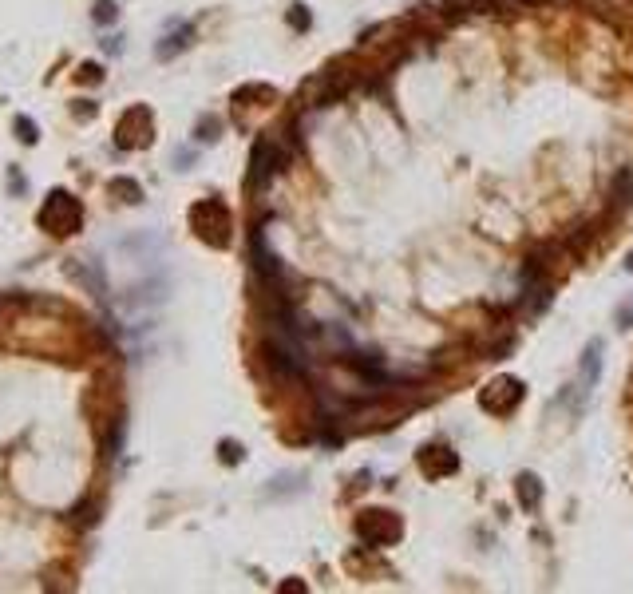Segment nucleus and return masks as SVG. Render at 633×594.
<instances>
[{"label": "nucleus", "instance_id": "4468645a", "mask_svg": "<svg viewBox=\"0 0 633 594\" xmlns=\"http://www.w3.org/2000/svg\"><path fill=\"white\" fill-rule=\"evenodd\" d=\"M594 234H598V230H594V226H570V234L563 238V246H566V254H586V246L594 242Z\"/></svg>", "mask_w": 633, "mask_h": 594}, {"label": "nucleus", "instance_id": "ddd939ff", "mask_svg": "<svg viewBox=\"0 0 633 594\" xmlns=\"http://www.w3.org/2000/svg\"><path fill=\"white\" fill-rule=\"evenodd\" d=\"M190 40H195V28H190V24H183V28L171 32V36H166V40H163L159 48H154V56H159V59H174L178 52H186Z\"/></svg>", "mask_w": 633, "mask_h": 594}, {"label": "nucleus", "instance_id": "423d86ee", "mask_svg": "<svg viewBox=\"0 0 633 594\" xmlns=\"http://www.w3.org/2000/svg\"><path fill=\"white\" fill-rule=\"evenodd\" d=\"M519 404H522V380H515V377H495L491 385L480 388V408L491 416H507Z\"/></svg>", "mask_w": 633, "mask_h": 594}, {"label": "nucleus", "instance_id": "f03ea898", "mask_svg": "<svg viewBox=\"0 0 633 594\" xmlns=\"http://www.w3.org/2000/svg\"><path fill=\"white\" fill-rule=\"evenodd\" d=\"M190 226H195V234L202 238L206 246L222 249L230 242V230H234V218H230V207H226L222 198H202L190 207Z\"/></svg>", "mask_w": 633, "mask_h": 594}, {"label": "nucleus", "instance_id": "a211bd4d", "mask_svg": "<svg viewBox=\"0 0 633 594\" xmlns=\"http://www.w3.org/2000/svg\"><path fill=\"white\" fill-rule=\"evenodd\" d=\"M16 139L20 143H36V123L28 115H16Z\"/></svg>", "mask_w": 633, "mask_h": 594}, {"label": "nucleus", "instance_id": "6e6552de", "mask_svg": "<svg viewBox=\"0 0 633 594\" xmlns=\"http://www.w3.org/2000/svg\"><path fill=\"white\" fill-rule=\"evenodd\" d=\"M285 166V154L278 151V143L273 139H258L254 143V154H249V186H266L273 175H278Z\"/></svg>", "mask_w": 633, "mask_h": 594}, {"label": "nucleus", "instance_id": "9d476101", "mask_svg": "<svg viewBox=\"0 0 633 594\" xmlns=\"http://www.w3.org/2000/svg\"><path fill=\"white\" fill-rule=\"evenodd\" d=\"M629 207H633V166H622L610 178V218H622Z\"/></svg>", "mask_w": 633, "mask_h": 594}, {"label": "nucleus", "instance_id": "dca6fc26", "mask_svg": "<svg viewBox=\"0 0 633 594\" xmlns=\"http://www.w3.org/2000/svg\"><path fill=\"white\" fill-rule=\"evenodd\" d=\"M290 24H293L297 32H309V24H313V16H309V8H305V5H293V8H290Z\"/></svg>", "mask_w": 633, "mask_h": 594}, {"label": "nucleus", "instance_id": "f8f14e48", "mask_svg": "<svg viewBox=\"0 0 633 594\" xmlns=\"http://www.w3.org/2000/svg\"><path fill=\"white\" fill-rule=\"evenodd\" d=\"M515 495H519L522 511H539V504H543V483H539V475H534V472H522L519 480H515Z\"/></svg>", "mask_w": 633, "mask_h": 594}, {"label": "nucleus", "instance_id": "aec40b11", "mask_svg": "<svg viewBox=\"0 0 633 594\" xmlns=\"http://www.w3.org/2000/svg\"><path fill=\"white\" fill-rule=\"evenodd\" d=\"M100 80H103V68H95V64L79 68V83H100Z\"/></svg>", "mask_w": 633, "mask_h": 594}, {"label": "nucleus", "instance_id": "b1692460", "mask_svg": "<svg viewBox=\"0 0 633 594\" xmlns=\"http://www.w3.org/2000/svg\"><path fill=\"white\" fill-rule=\"evenodd\" d=\"M522 5H546V0H522ZM558 5H566V0H558Z\"/></svg>", "mask_w": 633, "mask_h": 594}, {"label": "nucleus", "instance_id": "5701e85b", "mask_svg": "<svg viewBox=\"0 0 633 594\" xmlns=\"http://www.w3.org/2000/svg\"><path fill=\"white\" fill-rule=\"evenodd\" d=\"M76 115H79V119H88V115H91V103H88V100H79V107H76Z\"/></svg>", "mask_w": 633, "mask_h": 594}, {"label": "nucleus", "instance_id": "4be33fe9", "mask_svg": "<svg viewBox=\"0 0 633 594\" xmlns=\"http://www.w3.org/2000/svg\"><path fill=\"white\" fill-rule=\"evenodd\" d=\"M214 131H218V119H202V139H206V143H214V139H218V135H214Z\"/></svg>", "mask_w": 633, "mask_h": 594}, {"label": "nucleus", "instance_id": "2eb2a0df", "mask_svg": "<svg viewBox=\"0 0 633 594\" xmlns=\"http://www.w3.org/2000/svg\"><path fill=\"white\" fill-rule=\"evenodd\" d=\"M111 195H119V202H142V186L135 178H111Z\"/></svg>", "mask_w": 633, "mask_h": 594}, {"label": "nucleus", "instance_id": "f257e3e1", "mask_svg": "<svg viewBox=\"0 0 633 594\" xmlns=\"http://www.w3.org/2000/svg\"><path fill=\"white\" fill-rule=\"evenodd\" d=\"M261 356H266V365L285 380H305L309 377V356H305L301 345H297V333L273 329L269 337L261 341Z\"/></svg>", "mask_w": 633, "mask_h": 594}, {"label": "nucleus", "instance_id": "0eeeda50", "mask_svg": "<svg viewBox=\"0 0 633 594\" xmlns=\"http://www.w3.org/2000/svg\"><path fill=\"white\" fill-rule=\"evenodd\" d=\"M154 135V127H151V111L147 107H131V111L119 119V131H115V143L123 151H139V147H147Z\"/></svg>", "mask_w": 633, "mask_h": 594}, {"label": "nucleus", "instance_id": "20e7f679", "mask_svg": "<svg viewBox=\"0 0 633 594\" xmlns=\"http://www.w3.org/2000/svg\"><path fill=\"white\" fill-rule=\"evenodd\" d=\"M83 226V207L76 195H68V190H52L40 210V230L47 234H76Z\"/></svg>", "mask_w": 633, "mask_h": 594}, {"label": "nucleus", "instance_id": "39448f33", "mask_svg": "<svg viewBox=\"0 0 633 594\" xmlns=\"http://www.w3.org/2000/svg\"><path fill=\"white\" fill-rule=\"evenodd\" d=\"M249 258H254V273L261 281V290L269 293H285V266L278 261V254L266 246V238H261V230H254V238H249Z\"/></svg>", "mask_w": 633, "mask_h": 594}, {"label": "nucleus", "instance_id": "412c9836", "mask_svg": "<svg viewBox=\"0 0 633 594\" xmlns=\"http://www.w3.org/2000/svg\"><path fill=\"white\" fill-rule=\"evenodd\" d=\"M629 325H633V297H629L622 309H617V329H629Z\"/></svg>", "mask_w": 633, "mask_h": 594}, {"label": "nucleus", "instance_id": "7ed1b4c3", "mask_svg": "<svg viewBox=\"0 0 633 594\" xmlns=\"http://www.w3.org/2000/svg\"><path fill=\"white\" fill-rule=\"evenodd\" d=\"M353 531H356V539H361L364 546H392V543H400L404 539V523L396 511H385V507H364V511H356V519H353Z\"/></svg>", "mask_w": 633, "mask_h": 594}, {"label": "nucleus", "instance_id": "393cba45", "mask_svg": "<svg viewBox=\"0 0 633 594\" xmlns=\"http://www.w3.org/2000/svg\"><path fill=\"white\" fill-rule=\"evenodd\" d=\"M629 270H633V254H629Z\"/></svg>", "mask_w": 633, "mask_h": 594}, {"label": "nucleus", "instance_id": "f3484780", "mask_svg": "<svg viewBox=\"0 0 633 594\" xmlns=\"http://www.w3.org/2000/svg\"><path fill=\"white\" fill-rule=\"evenodd\" d=\"M218 456H222L226 463H242V444H237V440H222V444H218Z\"/></svg>", "mask_w": 633, "mask_h": 594}, {"label": "nucleus", "instance_id": "1a4fd4ad", "mask_svg": "<svg viewBox=\"0 0 633 594\" xmlns=\"http://www.w3.org/2000/svg\"><path fill=\"white\" fill-rule=\"evenodd\" d=\"M416 463H420V472L427 475V480H444V475H451L459 468V456L444 444H427L416 451Z\"/></svg>", "mask_w": 633, "mask_h": 594}, {"label": "nucleus", "instance_id": "6ab92c4d", "mask_svg": "<svg viewBox=\"0 0 633 594\" xmlns=\"http://www.w3.org/2000/svg\"><path fill=\"white\" fill-rule=\"evenodd\" d=\"M115 16H119V12H115L111 0H100V5H95V20H100V24H111Z\"/></svg>", "mask_w": 633, "mask_h": 594}, {"label": "nucleus", "instance_id": "9b49d317", "mask_svg": "<svg viewBox=\"0 0 633 594\" xmlns=\"http://www.w3.org/2000/svg\"><path fill=\"white\" fill-rule=\"evenodd\" d=\"M598 373H602V341H590L586 353H582V377H578V400L590 397V388L598 385Z\"/></svg>", "mask_w": 633, "mask_h": 594}]
</instances>
